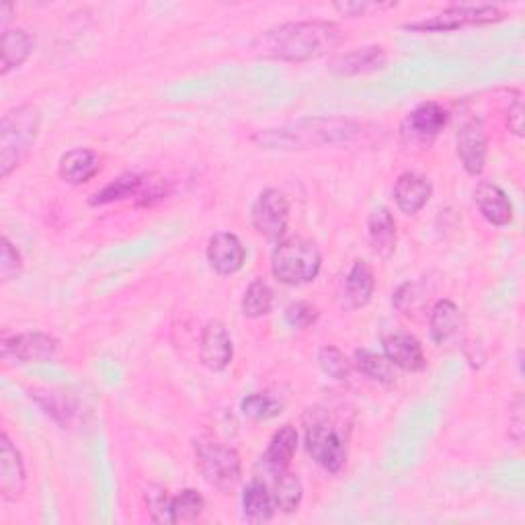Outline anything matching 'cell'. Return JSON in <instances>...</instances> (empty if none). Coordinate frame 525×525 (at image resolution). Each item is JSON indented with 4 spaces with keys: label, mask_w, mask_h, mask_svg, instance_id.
<instances>
[{
    "label": "cell",
    "mask_w": 525,
    "mask_h": 525,
    "mask_svg": "<svg viewBox=\"0 0 525 525\" xmlns=\"http://www.w3.org/2000/svg\"><path fill=\"white\" fill-rule=\"evenodd\" d=\"M341 29L329 21H298L265 31L255 50L273 60L306 62L333 52L341 44Z\"/></svg>",
    "instance_id": "6da1fadb"
},
{
    "label": "cell",
    "mask_w": 525,
    "mask_h": 525,
    "mask_svg": "<svg viewBox=\"0 0 525 525\" xmlns=\"http://www.w3.org/2000/svg\"><path fill=\"white\" fill-rule=\"evenodd\" d=\"M361 134V126L349 119H304L275 130H261L253 140L267 150H308L325 144H347Z\"/></svg>",
    "instance_id": "7a4b0ae2"
},
{
    "label": "cell",
    "mask_w": 525,
    "mask_h": 525,
    "mask_svg": "<svg viewBox=\"0 0 525 525\" xmlns=\"http://www.w3.org/2000/svg\"><path fill=\"white\" fill-rule=\"evenodd\" d=\"M42 115L33 105H19L3 117L0 126V177L7 179L29 156L39 136Z\"/></svg>",
    "instance_id": "3957f363"
},
{
    "label": "cell",
    "mask_w": 525,
    "mask_h": 525,
    "mask_svg": "<svg viewBox=\"0 0 525 525\" xmlns=\"http://www.w3.org/2000/svg\"><path fill=\"white\" fill-rule=\"evenodd\" d=\"M345 423L331 411L314 409L306 417V450L327 472H339L347 462Z\"/></svg>",
    "instance_id": "277c9868"
},
{
    "label": "cell",
    "mask_w": 525,
    "mask_h": 525,
    "mask_svg": "<svg viewBox=\"0 0 525 525\" xmlns=\"http://www.w3.org/2000/svg\"><path fill=\"white\" fill-rule=\"evenodd\" d=\"M322 257L312 240L292 236L281 240L271 255V271L286 286H304L320 273Z\"/></svg>",
    "instance_id": "5b68a950"
},
{
    "label": "cell",
    "mask_w": 525,
    "mask_h": 525,
    "mask_svg": "<svg viewBox=\"0 0 525 525\" xmlns=\"http://www.w3.org/2000/svg\"><path fill=\"white\" fill-rule=\"evenodd\" d=\"M195 466L220 491L234 489L240 480V456L214 439L195 441Z\"/></svg>",
    "instance_id": "8992f818"
},
{
    "label": "cell",
    "mask_w": 525,
    "mask_h": 525,
    "mask_svg": "<svg viewBox=\"0 0 525 525\" xmlns=\"http://www.w3.org/2000/svg\"><path fill=\"white\" fill-rule=\"evenodd\" d=\"M448 124V111L435 101L417 105L400 124V142L407 148L421 150L429 146Z\"/></svg>",
    "instance_id": "52a82bcc"
},
{
    "label": "cell",
    "mask_w": 525,
    "mask_h": 525,
    "mask_svg": "<svg viewBox=\"0 0 525 525\" xmlns=\"http://www.w3.org/2000/svg\"><path fill=\"white\" fill-rule=\"evenodd\" d=\"M503 19H505V13L497 7L462 5V7H450L443 13H437L417 23H407L405 29L409 31H456L468 25H489V23H497Z\"/></svg>",
    "instance_id": "ba28073f"
},
{
    "label": "cell",
    "mask_w": 525,
    "mask_h": 525,
    "mask_svg": "<svg viewBox=\"0 0 525 525\" xmlns=\"http://www.w3.org/2000/svg\"><path fill=\"white\" fill-rule=\"evenodd\" d=\"M253 226L255 230L269 238L277 240L284 236L290 220V201L279 189H265L253 206Z\"/></svg>",
    "instance_id": "9c48e42d"
},
{
    "label": "cell",
    "mask_w": 525,
    "mask_h": 525,
    "mask_svg": "<svg viewBox=\"0 0 525 525\" xmlns=\"http://www.w3.org/2000/svg\"><path fill=\"white\" fill-rule=\"evenodd\" d=\"M456 148L458 156L462 160V167L466 169L468 175L478 177L487 165L489 156V136L487 128H484L482 119L478 117H468L462 121V126L458 128L456 136Z\"/></svg>",
    "instance_id": "30bf717a"
},
{
    "label": "cell",
    "mask_w": 525,
    "mask_h": 525,
    "mask_svg": "<svg viewBox=\"0 0 525 525\" xmlns=\"http://www.w3.org/2000/svg\"><path fill=\"white\" fill-rule=\"evenodd\" d=\"M0 351H3V361L7 363H42L56 355L58 341L46 333H21L5 337Z\"/></svg>",
    "instance_id": "8fae6325"
},
{
    "label": "cell",
    "mask_w": 525,
    "mask_h": 525,
    "mask_svg": "<svg viewBox=\"0 0 525 525\" xmlns=\"http://www.w3.org/2000/svg\"><path fill=\"white\" fill-rule=\"evenodd\" d=\"M163 195L165 191L158 185V181H148L140 175H124L97 191L91 199V206H107L113 204V201H124L130 197H144V201H150L152 197L158 199Z\"/></svg>",
    "instance_id": "7c38bea8"
},
{
    "label": "cell",
    "mask_w": 525,
    "mask_h": 525,
    "mask_svg": "<svg viewBox=\"0 0 525 525\" xmlns=\"http://www.w3.org/2000/svg\"><path fill=\"white\" fill-rule=\"evenodd\" d=\"M25 464L21 452L7 433L0 437V495L7 501H17L25 493Z\"/></svg>",
    "instance_id": "4fadbf2b"
},
{
    "label": "cell",
    "mask_w": 525,
    "mask_h": 525,
    "mask_svg": "<svg viewBox=\"0 0 525 525\" xmlns=\"http://www.w3.org/2000/svg\"><path fill=\"white\" fill-rule=\"evenodd\" d=\"M374 290H376L374 269L366 261H355L341 284V292H339L341 306L345 310H359L363 306H368L374 296Z\"/></svg>",
    "instance_id": "5bb4252c"
},
{
    "label": "cell",
    "mask_w": 525,
    "mask_h": 525,
    "mask_svg": "<svg viewBox=\"0 0 525 525\" xmlns=\"http://www.w3.org/2000/svg\"><path fill=\"white\" fill-rule=\"evenodd\" d=\"M232 355H234V347L224 322L210 320L204 333H201V345H199L201 363L212 372H222L230 366Z\"/></svg>",
    "instance_id": "9a60e30c"
},
{
    "label": "cell",
    "mask_w": 525,
    "mask_h": 525,
    "mask_svg": "<svg viewBox=\"0 0 525 525\" xmlns=\"http://www.w3.org/2000/svg\"><path fill=\"white\" fill-rule=\"evenodd\" d=\"M382 349H384V355L394 363V366L405 372H421L427 366L423 345L411 333L396 331V333L384 335Z\"/></svg>",
    "instance_id": "2e32d148"
},
{
    "label": "cell",
    "mask_w": 525,
    "mask_h": 525,
    "mask_svg": "<svg viewBox=\"0 0 525 525\" xmlns=\"http://www.w3.org/2000/svg\"><path fill=\"white\" fill-rule=\"evenodd\" d=\"M208 261L212 269L220 275H232L242 269L247 261V251L242 242L232 232H220L210 238Z\"/></svg>",
    "instance_id": "e0dca14e"
},
{
    "label": "cell",
    "mask_w": 525,
    "mask_h": 525,
    "mask_svg": "<svg viewBox=\"0 0 525 525\" xmlns=\"http://www.w3.org/2000/svg\"><path fill=\"white\" fill-rule=\"evenodd\" d=\"M474 204L482 218L493 226H507L513 220V204L509 195L495 183L484 181L474 189Z\"/></svg>",
    "instance_id": "ac0fdd59"
},
{
    "label": "cell",
    "mask_w": 525,
    "mask_h": 525,
    "mask_svg": "<svg viewBox=\"0 0 525 525\" xmlns=\"http://www.w3.org/2000/svg\"><path fill=\"white\" fill-rule=\"evenodd\" d=\"M433 187L431 181L417 173L400 175L394 185V201L402 214L415 216L419 210L431 199Z\"/></svg>",
    "instance_id": "d6986e66"
},
{
    "label": "cell",
    "mask_w": 525,
    "mask_h": 525,
    "mask_svg": "<svg viewBox=\"0 0 525 525\" xmlns=\"http://www.w3.org/2000/svg\"><path fill=\"white\" fill-rule=\"evenodd\" d=\"M101 171V156L91 148H74L60 158L58 175L70 185L89 183Z\"/></svg>",
    "instance_id": "ffe728a7"
},
{
    "label": "cell",
    "mask_w": 525,
    "mask_h": 525,
    "mask_svg": "<svg viewBox=\"0 0 525 525\" xmlns=\"http://www.w3.org/2000/svg\"><path fill=\"white\" fill-rule=\"evenodd\" d=\"M388 62V56L384 48L380 46H370V48H359L349 54L337 56L331 62V72L337 76H357V74H368L382 70Z\"/></svg>",
    "instance_id": "44dd1931"
},
{
    "label": "cell",
    "mask_w": 525,
    "mask_h": 525,
    "mask_svg": "<svg viewBox=\"0 0 525 525\" xmlns=\"http://www.w3.org/2000/svg\"><path fill=\"white\" fill-rule=\"evenodd\" d=\"M370 247L378 259H390L396 251V220L388 208H378L368 220Z\"/></svg>",
    "instance_id": "7402d4cb"
},
{
    "label": "cell",
    "mask_w": 525,
    "mask_h": 525,
    "mask_svg": "<svg viewBox=\"0 0 525 525\" xmlns=\"http://www.w3.org/2000/svg\"><path fill=\"white\" fill-rule=\"evenodd\" d=\"M296 448H298V431L292 425L279 427L269 441V448L265 452V464L273 472L288 470L296 454Z\"/></svg>",
    "instance_id": "603a6c76"
},
{
    "label": "cell",
    "mask_w": 525,
    "mask_h": 525,
    "mask_svg": "<svg viewBox=\"0 0 525 525\" xmlns=\"http://www.w3.org/2000/svg\"><path fill=\"white\" fill-rule=\"evenodd\" d=\"M460 329V308L452 300H439L429 316L431 339L437 345L450 341Z\"/></svg>",
    "instance_id": "cb8c5ba5"
},
{
    "label": "cell",
    "mask_w": 525,
    "mask_h": 525,
    "mask_svg": "<svg viewBox=\"0 0 525 525\" xmlns=\"http://www.w3.org/2000/svg\"><path fill=\"white\" fill-rule=\"evenodd\" d=\"M242 509H245V517L253 523H263L273 517L275 501L265 482L255 478L247 484L245 493H242Z\"/></svg>",
    "instance_id": "d4e9b609"
},
{
    "label": "cell",
    "mask_w": 525,
    "mask_h": 525,
    "mask_svg": "<svg viewBox=\"0 0 525 525\" xmlns=\"http://www.w3.org/2000/svg\"><path fill=\"white\" fill-rule=\"evenodd\" d=\"M33 42L23 29H7L3 33V62H0V74L7 76L11 70L19 68L31 54Z\"/></svg>",
    "instance_id": "484cf974"
},
{
    "label": "cell",
    "mask_w": 525,
    "mask_h": 525,
    "mask_svg": "<svg viewBox=\"0 0 525 525\" xmlns=\"http://www.w3.org/2000/svg\"><path fill=\"white\" fill-rule=\"evenodd\" d=\"M355 366L359 368L361 374H366L368 378L384 384V386H392L396 384V366L386 357V355H378L374 351L368 349H357L355 351Z\"/></svg>",
    "instance_id": "4316f807"
},
{
    "label": "cell",
    "mask_w": 525,
    "mask_h": 525,
    "mask_svg": "<svg viewBox=\"0 0 525 525\" xmlns=\"http://www.w3.org/2000/svg\"><path fill=\"white\" fill-rule=\"evenodd\" d=\"M275 484H273V501H275V509L284 511V513H292L298 509L304 489H302V482L296 474L288 472V470H281L275 472Z\"/></svg>",
    "instance_id": "83f0119b"
},
{
    "label": "cell",
    "mask_w": 525,
    "mask_h": 525,
    "mask_svg": "<svg viewBox=\"0 0 525 525\" xmlns=\"http://www.w3.org/2000/svg\"><path fill=\"white\" fill-rule=\"evenodd\" d=\"M271 306H273V292L269 284L263 279H255L247 288L245 298H242V314L247 318H261L269 314Z\"/></svg>",
    "instance_id": "f1b7e54d"
},
{
    "label": "cell",
    "mask_w": 525,
    "mask_h": 525,
    "mask_svg": "<svg viewBox=\"0 0 525 525\" xmlns=\"http://www.w3.org/2000/svg\"><path fill=\"white\" fill-rule=\"evenodd\" d=\"M240 411L245 417L255 421H269L284 413V402L269 394H251L240 402Z\"/></svg>",
    "instance_id": "f546056e"
},
{
    "label": "cell",
    "mask_w": 525,
    "mask_h": 525,
    "mask_svg": "<svg viewBox=\"0 0 525 525\" xmlns=\"http://www.w3.org/2000/svg\"><path fill=\"white\" fill-rule=\"evenodd\" d=\"M171 521L179 523V521H195L201 513L206 509V501L201 497L197 491L193 489H185L181 495L171 499Z\"/></svg>",
    "instance_id": "4dcf8cb0"
},
{
    "label": "cell",
    "mask_w": 525,
    "mask_h": 525,
    "mask_svg": "<svg viewBox=\"0 0 525 525\" xmlns=\"http://www.w3.org/2000/svg\"><path fill=\"white\" fill-rule=\"evenodd\" d=\"M318 363L322 372L335 380H345L351 374V361L333 345H327L318 351Z\"/></svg>",
    "instance_id": "1f68e13d"
},
{
    "label": "cell",
    "mask_w": 525,
    "mask_h": 525,
    "mask_svg": "<svg viewBox=\"0 0 525 525\" xmlns=\"http://www.w3.org/2000/svg\"><path fill=\"white\" fill-rule=\"evenodd\" d=\"M23 269V259L19 255V251L13 247V242L3 236L0 240V279H3V284H9L11 279L19 277Z\"/></svg>",
    "instance_id": "d6a6232c"
},
{
    "label": "cell",
    "mask_w": 525,
    "mask_h": 525,
    "mask_svg": "<svg viewBox=\"0 0 525 525\" xmlns=\"http://www.w3.org/2000/svg\"><path fill=\"white\" fill-rule=\"evenodd\" d=\"M286 320L294 329H310L318 320V310L308 302H292L286 308Z\"/></svg>",
    "instance_id": "836d02e7"
},
{
    "label": "cell",
    "mask_w": 525,
    "mask_h": 525,
    "mask_svg": "<svg viewBox=\"0 0 525 525\" xmlns=\"http://www.w3.org/2000/svg\"><path fill=\"white\" fill-rule=\"evenodd\" d=\"M169 505H171V497L167 495V491L158 489L156 493H148V509H150L152 521H156V523H173Z\"/></svg>",
    "instance_id": "e575fe53"
},
{
    "label": "cell",
    "mask_w": 525,
    "mask_h": 525,
    "mask_svg": "<svg viewBox=\"0 0 525 525\" xmlns=\"http://www.w3.org/2000/svg\"><path fill=\"white\" fill-rule=\"evenodd\" d=\"M507 121H509V128L515 136L523 134V101H521V95H517V99L509 105Z\"/></svg>",
    "instance_id": "d590c367"
},
{
    "label": "cell",
    "mask_w": 525,
    "mask_h": 525,
    "mask_svg": "<svg viewBox=\"0 0 525 525\" xmlns=\"http://www.w3.org/2000/svg\"><path fill=\"white\" fill-rule=\"evenodd\" d=\"M509 425L515 429V433L511 437L515 439V443H519L521 437H523V400H521V396H517L515 402H513Z\"/></svg>",
    "instance_id": "8d00e7d4"
},
{
    "label": "cell",
    "mask_w": 525,
    "mask_h": 525,
    "mask_svg": "<svg viewBox=\"0 0 525 525\" xmlns=\"http://www.w3.org/2000/svg\"><path fill=\"white\" fill-rule=\"evenodd\" d=\"M335 11H339L343 17H359L366 13L368 9H372L374 5L370 3H335L333 5Z\"/></svg>",
    "instance_id": "74e56055"
},
{
    "label": "cell",
    "mask_w": 525,
    "mask_h": 525,
    "mask_svg": "<svg viewBox=\"0 0 525 525\" xmlns=\"http://www.w3.org/2000/svg\"><path fill=\"white\" fill-rule=\"evenodd\" d=\"M11 13H13V7L11 5H3L0 7V15H3V33L7 31V23L11 19Z\"/></svg>",
    "instance_id": "f35d334b"
}]
</instances>
